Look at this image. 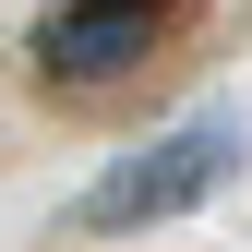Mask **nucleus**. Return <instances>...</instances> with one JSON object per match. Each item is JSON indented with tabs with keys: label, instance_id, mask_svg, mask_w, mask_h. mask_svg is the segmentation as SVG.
Instances as JSON below:
<instances>
[{
	"label": "nucleus",
	"instance_id": "obj_1",
	"mask_svg": "<svg viewBox=\"0 0 252 252\" xmlns=\"http://www.w3.org/2000/svg\"><path fill=\"white\" fill-rule=\"evenodd\" d=\"M240 156H252V132H240V108H192V120H168L156 144H132L120 168L84 192V228H144V216H192V204H216L240 180Z\"/></svg>",
	"mask_w": 252,
	"mask_h": 252
},
{
	"label": "nucleus",
	"instance_id": "obj_2",
	"mask_svg": "<svg viewBox=\"0 0 252 252\" xmlns=\"http://www.w3.org/2000/svg\"><path fill=\"white\" fill-rule=\"evenodd\" d=\"M144 48H156V0H48V24H36V60L60 84H108Z\"/></svg>",
	"mask_w": 252,
	"mask_h": 252
}]
</instances>
